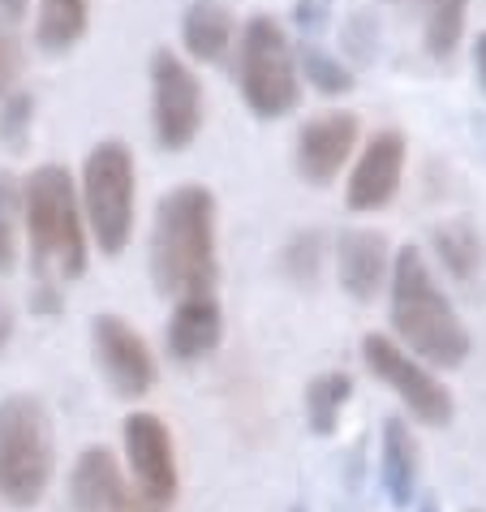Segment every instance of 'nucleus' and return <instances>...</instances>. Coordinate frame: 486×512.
I'll return each mask as SVG.
<instances>
[{
	"label": "nucleus",
	"mask_w": 486,
	"mask_h": 512,
	"mask_svg": "<svg viewBox=\"0 0 486 512\" xmlns=\"http://www.w3.org/2000/svg\"><path fill=\"white\" fill-rule=\"evenodd\" d=\"M216 259V194L207 186H177L155 203L151 224V280L164 297L211 293Z\"/></svg>",
	"instance_id": "nucleus-1"
},
{
	"label": "nucleus",
	"mask_w": 486,
	"mask_h": 512,
	"mask_svg": "<svg viewBox=\"0 0 486 512\" xmlns=\"http://www.w3.org/2000/svg\"><path fill=\"white\" fill-rule=\"evenodd\" d=\"M392 327H396V345L413 353L426 366H461L469 358V327L456 315L452 297L439 289V280L426 263V254L418 246H400L392 254Z\"/></svg>",
	"instance_id": "nucleus-2"
},
{
	"label": "nucleus",
	"mask_w": 486,
	"mask_h": 512,
	"mask_svg": "<svg viewBox=\"0 0 486 512\" xmlns=\"http://www.w3.org/2000/svg\"><path fill=\"white\" fill-rule=\"evenodd\" d=\"M22 229L31 233L39 284H69L87 272V224L65 164H39L22 181Z\"/></svg>",
	"instance_id": "nucleus-3"
},
{
	"label": "nucleus",
	"mask_w": 486,
	"mask_h": 512,
	"mask_svg": "<svg viewBox=\"0 0 486 512\" xmlns=\"http://www.w3.org/2000/svg\"><path fill=\"white\" fill-rule=\"evenodd\" d=\"M56 474L52 414L39 396L0 401V500L9 508H35Z\"/></svg>",
	"instance_id": "nucleus-4"
},
{
	"label": "nucleus",
	"mask_w": 486,
	"mask_h": 512,
	"mask_svg": "<svg viewBox=\"0 0 486 512\" xmlns=\"http://www.w3.org/2000/svg\"><path fill=\"white\" fill-rule=\"evenodd\" d=\"M134 203H138V173H134V151L121 138L95 142L87 164H82V224H87L99 254L117 259L134 237Z\"/></svg>",
	"instance_id": "nucleus-5"
},
{
	"label": "nucleus",
	"mask_w": 486,
	"mask_h": 512,
	"mask_svg": "<svg viewBox=\"0 0 486 512\" xmlns=\"http://www.w3.org/2000/svg\"><path fill=\"white\" fill-rule=\"evenodd\" d=\"M237 87L241 99L250 104L254 117L280 121L297 112L302 104V74H297L289 35L276 18H250L241 26V44H237Z\"/></svg>",
	"instance_id": "nucleus-6"
},
{
	"label": "nucleus",
	"mask_w": 486,
	"mask_h": 512,
	"mask_svg": "<svg viewBox=\"0 0 486 512\" xmlns=\"http://www.w3.org/2000/svg\"><path fill=\"white\" fill-rule=\"evenodd\" d=\"M362 358L370 366V375L400 396L409 405V414L426 422V426H448L456 418V401L443 388V379L431 371L426 362H418L413 353H405L392 336L383 332H366L362 336Z\"/></svg>",
	"instance_id": "nucleus-7"
},
{
	"label": "nucleus",
	"mask_w": 486,
	"mask_h": 512,
	"mask_svg": "<svg viewBox=\"0 0 486 512\" xmlns=\"http://www.w3.org/2000/svg\"><path fill=\"white\" fill-rule=\"evenodd\" d=\"M151 125L164 151H185L203 130V82L173 48L151 52Z\"/></svg>",
	"instance_id": "nucleus-8"
},
{
	"label": "nucleus",
	"mask_w": 486,
	"mask_h": 512,
	"mask_svg": "<svg viewBox=\"0 0 486 512\" xmlns=\"http://www.w3.org/2000/svg\"><path fill=\"white\" fill-rule=\"evenodd\" d=\"M91 345H95V366L104 371L108 388L117 396L134 401V396H147L155 388V379H160L155 353L121 315H95Z\"/></svg>",
	"instance_id": "nucleus-9"
},
{
	"label": "nucleus",
	"mask_w": 486,
	"mask_h": 512,
	"mask_svg": "<svg viewBox=\"0 0 486 512\" xmlns=\"http://www.w3.org/2000/svg\"><path fill=\"white\" fill-rule=\"evenodd\" d=\"M125 439V457H130L138 495L151 508H168L177 500V452H173V435H168L164 418L155 414H130L121 426Z\"/></svg>",
	"instance_id": "nucleus-10"
},
{
	"label": "nucleus",
	"mask_w": 486,
	"mask_h": 512,
	"mask_svg": "<svg viewBox=\"0 0 486 512\" xmlns=\"http://www.w3.org/2000/svg\"><path fill=\"white\" fill-rule=\"evenodd\" d=\"M357 112H323V117H310L302 130H297V147H293V168L306 186H332L336 173L349 164V155L357 147Z\"/></svg>",
	"instance_id": "nucleus-11"
},
{
	"label": "nucleus",
	"mask_w": 486,
	"mask_h": 512,
	"mask_svg": "<svg viewBox=\"0 0 486 512\" xmlns=\"http://www.w3.org/2000/svg\"><path fill=\"white\" fill-rule=\"evenodd\" d=\"M405 160H409V142L400 130H379L370 134V142L357 155L349 186H345V203L349 211H379L388 207L400 181H405Z\"/></svg>",
	"instance_id": "nucleus-12"
},
{
	"label": "nucleus",
	"mask_w": 486,
	"mask_h": 512,
	"mask_svg": "<svg viewBox=\"0 0 486 512\" xmlns=\"http://www.w3.org/2000/svg\"><path fill=\"white\" fill-rule=\"evenodd\" d=\"M336 272L340 289L353 302H375L392 276V241L379 229H345L336 241Z\"/></svg>",
	"instance_id": "nucleus-13"
},
{
	"label": "nucleus",
	"mask_w": 486,
	"mask_h": 512,
	"mask_svg": "<svg viewBox=\"0 0 486 512\" xmlns=\"http://www.w3.org/2000/svg\"><path fill=\"white\" fill-rule=\"evenodd\" d=\"M224 340V310L211 293H190L177 297V310L168 319V353L173 362L190 366L203 362L207 353H216Z\"/></svg>",
	"instance_id": "nucleus-14"
},
{
	"label": "nucleus",
	"mask_w": 486,
	"mask_h": 512,
	"mask_svg": "<svg viewBox=\"0 0 486 512\" xmlns=\"http://www.w3.org/2000/svg\"><path fill=\"white\" fill-rule=\"evenodd\" d=\"M134 495L121 478V465L108 448H87L69 474V504L74 512H125Z\"/></svg>",
	"instance_id": "nucleus-15"
},
{
	"label": "nucleus",
	"mask_w": 486,
	"mask_h": 512,
	"mask_svg": "<svg viewBox=\"0 0 486 512\" xmlns=\"http://www.w3.org/2000/svg\"><path fill=\"white\" fill-rule=\"evenodd\" d=\"M379 482L396 508H409L418 495V439H413L405 418L383 422L379 439Z\"/></svg>",
	"instance_id": "nucleus-16"
},
{
	"label": "nucleus",
	"mask_w": 486,
	"mask_h": 512,
	"mask_svg": "<svg viewBox=\"0 0 486 512\" xmlns=\"http://www.w3.org/2000/svg\"><path fill=\"white\" fill-rule=\"evenodd\" d=\"M233 13H228L220 0H198V5L185 9V22H181V39H185V52L203 65H216L233 48Z\"/></svg>",
	"instance_id": "nucleus-17"
},
{
	"label": "nucleus",
	"mask_w": 486,
	"mask_h": 512,
	"mask_svg": "<svg viewBox=\"0 0 486 512\" xmlns=\"http://www.w3.org/2000/svg\"><path fill=\"white\" fill-rule=\"evenodd\" d=\"M87 26H91V0H39L35 48L48 56H65L82 44Z\"/></svg>",
	"instance_id": "nucleus-18"
},
{
	"label": "nucleus",
	"mask_w": 486,
	"mask_h": 512,
	"mask_svg": "<svg viewBox=\"0 0 486 512\" xmlns=\"http://www.w3.org/2000/svg\"><path fill=\"white\" fill-rule=\"evenodd\" d=\"M353 401V379L345 371H323L306 383V426L314 435H336L340 426V414H345V405Z\"/></svg>",
	"instance_id": "nucleus-19"
},
{
	"label": "nucleus",
	"mask_w": 486,
	"mask_h": 512,
	"mask_svg": "<svg viewBox=\"0 0 486 512\" xmlns=\"http://www.w3.org/2000/svg\"><path fill=\"white\" fill-rule=\"evenodd\" d=\"M431 241H435V254H439L443 272H448L452 280H474L482 272L486 250H482V237H478V229L469 220L439 224V229L431 233Z\"/></svg>",
	"instance_id": "nucleus-20"
},
{
	"label": "nucleus",
	"mask_w": 486,
	"mask_h": 512,
	"mask_svg": "<svg viewBox=\"0 0 486 512\" xmlns=\"http://www.w3.org/2000/svg\"><path fill=\"white\" fill-rule=\"evenodd\" d=\"M469 22V0H431L426 5V52L435 61H452L465 39Z\"/></svg>",
	"instance_id": "nucleus-21"
},
{
	"label": "nucleus",
	"mask_w": 486,
	"mask_h": 512,
	"mask_svg": "<svg viewBox=\"0 0 486 512\" xmlns=\"http://www.w3.org/2000/svg\"><path fill=\"white\" fill-rule=\"evenodd\" d=\"M22 254V181L0 168V276L18 267Z\"/></svg>",
	"instance_id": "nucleus-22"
},
{
	"label": "nucleus",
	"mask_w": 486,
	"mask_h": 512,
	"mask_svg": "<svg viewBox=\"0 0 486 512\" xmlns=\"http://www.w3.org/2000/svg\"><path fill=\"white\" fill-rule=\"evenodd\" d=\"M302 74L314 91L323 95H349L353 91V74L349 65H340L336 56H327L319 44H302Z\"/></svg>",
	"instance_id": "nucleus-23"
},
{
	"label": "nucleus",
	"mask_w": 486,
	"mask_h": 512,
	"mask_svg": "<svg viewBox=\"0 0 486 512\" xmlns=\"http://www.w3.org/2000/svg\"><path fill=\"white\" fill-rule=\"evenodd\" d=\"M323 250H327L323 233H319V229H306V233H293V237H289V246H284L280 263H284V272H289L297 284H314V280H319Z\"/></svg>",
	"instance_id": "nucleus-24"
},
{
	"label": "nucleus",
	"mask_w": 486,
	"mask_h": 512,
	"mask_svg": "<svg viewBox=\"0 0 486 512\" xmlns=\"http://www.w3.org/2000/svg\"><path fill=\"white\" fill-rule=\"evenodd\" d=\"M31 125H35V95L9 91L5 104H0V142L9 151H22L26 138H31Z\"/></svg>",
	"instance_id": "nucleus-25"
},
{
	"label": "nucleus",
	"mask_w": 486,
	"mask_h": 512,
	"mask_svg": "<svg viewBox=\"0 0 486 512\" xmlns=\"http://www.w3.org/2000/svg\"><path fill=\"white\" fill-rule=\"evenodd\" d=\"M18 74H22V48H18V39H13L5 26H0V99L13 91Z\"/></svg>",
	"instance_id": "nucleus-26"
},
{
	"label": "nucleus",
	"mask_w": 486,
	"mask_h": 512,
	"mask_svg": "<svg viewBox=\"0 0 486 512\" xmlns=\"http://www.w3.org/2000/svg\"><path fill=\"white\" fill-rule=\"evenodd\" d=\"M323 13H327V0H297V9H293V18L306 26V31H314V26L323 22Z\"/></svg>",
	"instance_id": "nucleus-27"
},
{
	"label": "nucleus",
	"mask_w": 486,
	"mask_h": 512,
	"mask_svg": "<svg viewBox=\"0 0 486 512\" xmlns=\"http://www.w3.org/2000/svg\"><path fill=\"white\" fill-rule=\"evenodd\" d=\"M31 306H35V310H44V315H56V310H61V297H56V284H35Z\"/></svg>",
	"instance_id": "nucleus-28"
},
{
	"label": "nucleus",
	"mask_w": 486,
	"mask_h": 512,
	"mask_svg": "<svg viewBox=\"0 0 486 512\" xmlns=\"http://www.w3.org/2000/svg\"><path fill=\"white\" fill-rule=\"evenodd\" d=\"M474 74L486 91V31H478V39H474Z\"/></svg>",
	"instance_id": "nucleus-29"
},
{
	"label": "nucleus",
	"mask_w": 486,
	"mask_h": 512,
	"mask_svg": "<svg viewBox=\"0 0 486 512\" xmlns=\"http://www.w3.org/2000/svg\"><path fill=\"white\" fill-rule=\"evenodd\" d=\"M9 340H13V310L0 302V353L9 349Z\"/></svg>",
	"instance_id": "nucleus-30"
},
{
	"label": "nucleus",
	"mask_w": 486,
	"mask_h": 512,
	"mask_svg": "<svg viewBox=\"0 0 486 512\" xmlns=\"http://www.w3.org/2000/svg\"><path fill=\"white\" fill-rule=\"evenodd\" d=\"M26 5H31V0H0V13H5V18H22Z\"/></svg>",
	"instance_id": "nucleus-31"
},
{
	"label": "nucleus",
	"mask_w": 486,
	"mask_h": 512,
	"mask_svg": "<svg viewBox=\"0 0 486 512\" xmlns=\"http://www.w3.org/2000/svg\"><path fill=\"white\" fill-rule=\"evenodd\" d=\"M422 512H435V504H422Z\"/></svg>",
	"instance_id": "nucleus-32"
},
{
	"label": "nucleus",
	"mask_w": 486,
	"mask_h": 512,
	"mask_svg": "<svg viewBox=\"0 0 486 512\" xmlns=\"http://www.w3.org/2000/svg\"><path fill=\"white\" fill-rule=\"evenodd\" d=\"M293 512H306V508H293Z\"/></svg>",
	"instance_id": "nucleus-33"
},
{
	"label": "nucleus",
	"mask_w": 486,
	"mask_h": 512,
	"mask_svg": "<svg viewBox=\"0 0 486 512\" xmlns=\"http://www.w3.org/2000/svg\"><path fill=\"white\" fill-rule=\"evenodd\" d=\"M469 512H478V508H469Z\"/></svg>",
	"instance_id": "nucleus-34"
}]
</instances>
